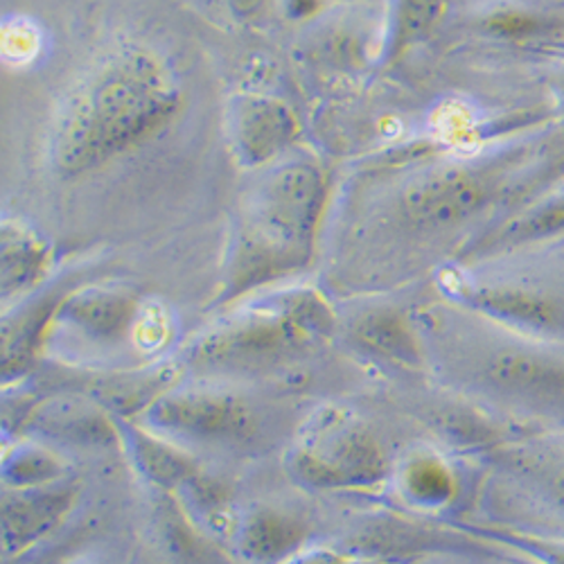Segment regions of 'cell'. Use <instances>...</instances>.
<instances>
[{
    "mask_svg": "<svg viewBox=\"0 0 564 564\" xmlns=\"http://www.w3.org/2000/svg\"><path fill=\"white\" fill-rule=\"evenodd\" d=\"M181 107L174 68L143 43H120L64 93L51 124V163L66 178L96 172L152 143Z\"/></svg>",
    "mask_w": 564,
    "mask_h": 564,
    "instance_id": "1",
    "label": "cell"
},
{
    "mask_svg": "<svg viewBox=\"0 0 564 564\" xmlns=\"http://www.w3.org/2000/svg\"><path fill=\"white\" fill-rule=\"evenodd\" d=\"M327 206V176L312 161L275 163L242 208L217 307L310 267Z\"/></svg>",
    "mask_w": 564,
    "mask_h": 564,
    "instance_id": "2",
    "label": "cell"
},
{
    "mask_svg": "<svg viewBox=\"0 0 564 564\" xmlns=\"http://www.w3.org/2000/svg\"><path fill=\"white\" fill-rule=\"evenodd\" d=\"M330 305L312 290L290 292L219 325L195 346V361L258 370L290 361L333 333Z\"/></svg>",
    "mask_w": 564,
    "mask_h": 564,
    "instance_id": "3",
    "label": "cell"
},
{
    "mask_svg": "<svg viewBox=\"0 0 564 564\" xmlns=\"http://www.w3.org/2000/svg\"><path fill=\"white\" fill-rule=\"evenodd\" d=\"M292 477L314 490H366L380 486L389 463L380 441L355 415L325 409L303 430L290 454Z\"/></svg>",
    "mask_w": 564,
    "mask_h": 564,
    "instance_id": "4",
    "label": "cell"
},
{
    "mask_svg": "<svg viewBox=\"0 0 564 564\" xmlns=\"http://www.w3.org/2000/svg\"><path fill=\"white\" fill-rule=\"evenodd\" d=\"M564 346L510 344L477 366V384L492 398L529 413L564 422Z\"/></svg>",
    "mask_w": 564,
    "mask_h": 564,
    "instance_id": "5",
    "label": "cell"
},
{
    "mask_svg": "<svg viewBox=\"0 0 564 564\" xmlns=\"http://www.w3.org/2000/svg\"><path fill=\"white\" fill-rule=\"evenodd\" d=\"M301 133L294 109L267 93H238L226 107V140L240 167L267 170L280 163Z\"/></svg>",
    "mask_w": 564,
    "mask_h": 564,
    "instance_id": "6",
    "label": "cell"
},
{
    "mask_svg": "<svg viewBox=\"0 0 564 564\" xmlns=\"http://www.w3.org/2000/svg\"><path fill=\"white\" fill-rule=\"evenodd\" d=\"M148 417L161 432L199 443H245L258 432L256 411L240 398L185 391L152 402Z\"/></svg>",
    "mask_w": 564,
    "mask_h": 564,
    "instance_id": "7",
    "label": "cell"
},
{
    "mask_svg": "<svg viewBox=\"0 0 564 564\" xmlns=\"http://www.w3.org/2000/svg\"><path fill=\"white\" fill-rule=\"evenodd\" d=\"M456 299L531 341L564 346V296L535 288H460Z\"/></svg>",
    "mask_w": 564,
    "mask_h": 564,
    "instance_id": "8",
    "label": "cell"
},
{
    "mask_svg": "<svg viewBox=\"0 0 564 564\" xmlns=\"http://www.w3.org/2000/svg\"><path fill=\"white\" fill-rule=\"evenodd\" d=\"M490 183L465 167H436L415 176L402 195L406 217L427 228L454 226L490 202Z\"/></svg>",
    "mask_w": 564,
    "mask_h": 564,
    "instance_id": "9",
    "label": "cell"
},
{
    "mask_svg": "<svg viewBox=\"0 0 564 564\" xmlns=\"http://www.w3.org/2000/svg\"><path fill=\"white\" fill-rule=\"evenodd\" d=\"M77 488L53 484L30 490H12L3 499V546L6 553H23L53 533L73 510Z\"/></svg>",
    "mask_w": 564,
    "mask_h": 564,
    "instance_id": "10",
    "label": "cell"
},
{
    "mask_svg": "<svg viewBox=\"0 0 564 564\" xmlns=\"http://www.w3.org/2000/svg\"><path fill=\"white\" fill-rule=\"evenodd\" d=\"M140 301L118 288H86L62 299L57 321H66L93 339L120 341L135 325Z\"/></svg>",
    "mask_w": 564,
    "mask_h": 564,
    "instance_id": "11",
    "label": "cell"
},
{
    "mask_svg": "<svg viewBox=\"0 0 564 564\" xmlns=\"http://www.w3.org/2000/svg\"><path fill=\"white\" fill-rule=\"evenodd\" d=\"M53 267V249L21 219H3L0 226V288L3 301L32 292Z\"/></svg>",
    "mask_w": 564,
    "mask_h": 564,
    "instance_id": "12",
    "label": "cell"
},
{
    "mask_svg": "<svg viewBox=\"0 0 564 564\" xmlns=\"http://www.w3.org/2000/svg\"><path fill=\"white\" fill-rule=\"evenodd\" d=\"M305 540L307 527L296 517L278 510H258L240 531V551L256 564H278L292 560Z\"/></svg>",
    "mask_w": 564,
    "mask_h": 564,
    "instance_id": "13",
    "label": "cell"
},
{
    "mask_svg": "<svg viewBox=\"0 0 564 564\" xmlns=\"http://www.w3.org/2000/svg\"><path fill=\"white\" fill-rule=\"evenodd\" d=\"M64 296L43 299L30 310L21 312L12 323L3 327V378L17 380L32 368L36 352L43 344L48 327L57 321V312Z\"/></svg>",
    "mask_w": 564,
    "mask_h": 564,
    "instance_id": "14",
    "label": "cell"
},
{
    "mask_svg": "<svg viewBox=\"0 0 564 564\" xmlns=\"http://www.w3.org/2000/svg\"><path fill=\"white\" fill-rule=\"evenodd\" d=\"M352 335L357 344H361L368 352L395 361L400 366H420L422 361V348L417 344V337L411 323L400 312H368L355 323Z\"/></svg>",
    "mask_w": 564,
    "mask_h": 564,
    "instance_id": "15",
    "label": "cell"
},
{
    "mask_svg": "<svg viewBox=\"0 0 564 564\" xmlns=\"http://www.w3.org/2000/svg\"><path fill=\"white\" fill-rule=\"evenodd\" d=\"M129 441L140 473H143L152 484L165 490L197 484L202 475L197 463H193L172 445L163 443L159 436L129 427Z\"/></svg>",
    "mask_w": 564,
    "mask_h": 564,
    "instance_id": "16",
    "label": "cell"
},
{
    "mask_svg": "<svg viewBox=\"0 0 564 564\" xmlns=\"http://www.w3.org/2000/svg\"><path fill=\"white\" fill-rule=\"evenodd\" d=\"M400 481L404 497L420 508H441L456 495L454 473L436 456H413Z\"/></svg>",
    "mask_w": 564,
    "mask_h": 564,
    "instance_id": "17",
    "label": "cell"
},
{
    "mask_svg": "<svg viewBox=\"0 0 564 564\" xmlns=\"http://www.w3.org/2000/svg\"><path fill=\"white\" fill-rule=\"evenodd\" d=\"M447 0H395L387 41V57L404 55L411 45L425 41L443 19Z\"/></svg>",
    "mask_w": 564,
    "mask_h": 564,
    "instance_id": "18",
    "label": "cell"
},
{
    "mask_svg": "<svg viewBox=\"0 0 564 564\" xmlns=\"http://www.w3.org/2000/svg\"><path fill=\"white\" fill-rule=\"evenodd\" d=\"M66 467L64 463L41 447H19L3 463V479L12 490H30L59 484Z\"/></svg>",
    "mask_w": 564,
    "mask_h": 564,
    "instance_id": "19",
    "label": "cell"
},
{
    "mask_svg": "<svg viewBox=\"0 0 564 564\" xmlns=\"http://www.w3.org/2000/svg\"><path fill=\"white\" fill-rule=\"evenodd\" d=\"M524 551H529L542 564H564V542L542 540V538H520L517 540Z\"/></svg>",
    "mask_w": 564,
    "mask_h": 564,
    "instance_id": "20",
    "label": "cell"
},
{
    "mask_svg": "<svg viewBox=\"0 0 564 564\" xmlns=\"http://www.w3.org/2000/svg\"><path fill=\"white\" fill-rule=\"evenodd\" d=\"M267 6H269V0H228L230 12L242 21L258 19Z\"/></svg>",
    "mask_w": 564,
    "mask_h": 564,
    "instance_id": "21",
    "label": "cell"
},
{
    "mask_svg": "<svg viewBox=\"0 0 564 564\" xmlns=\"http://www.w3.org/2000/svg\"><path fill=\"white\" fill-rule=\"evenodd\" d=\"M549 495L555 503V508L564 514V463L553 469V475L549 477Z\"/></svg>",
    "mask_w": 564,
    "mask_h": 564,
    "instance_id": "22",
    "label": "cell"
},
{
    "mask_svg": "<svg viewBox=\"0 0 564 564\" xmlns=\"http://www.w3.org/2000/svg\"><path fill=\"white\" fill-rule=\"evenodd\" d=\"M339 3H364V0H339Z\"/></svg>",
    "mask_w": 564,
    "mask_h": 564,
    "instance_id": "23",
    "label": "cell"
},
{
    "mask_svg": "<svg viewBox=\"0 0 564 564\" xmlns=\"http://www.w3.org/2000/svg\"><path fill=\"white\" fill-rule=\"evenodd\" d=\"M370 564H378V562H370Z\"/></svg>",
    "mask_w": 564,
    "mask_h": 564,
    "instance_id": "24",
    "label": "cell"
}]
</instances>
